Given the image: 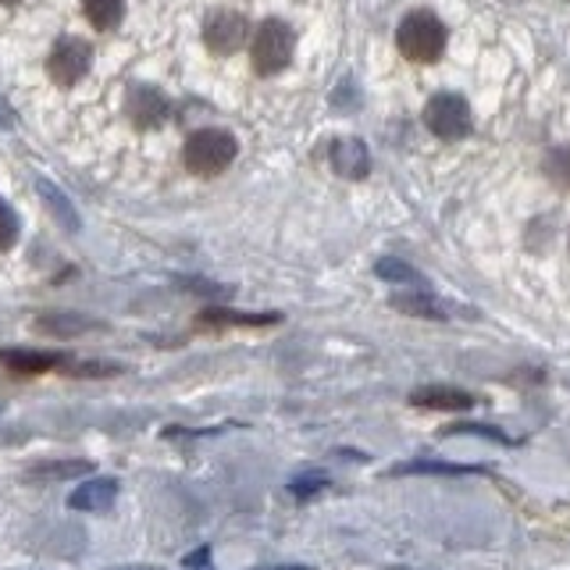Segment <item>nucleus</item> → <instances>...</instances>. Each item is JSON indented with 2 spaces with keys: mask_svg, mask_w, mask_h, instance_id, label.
<instances>
[{
  "mask_svg": "<svg viewBox=\"0 0 570 570\" xmlns=\"http://www.w3.org/2000/svg\"><path fill=\"white\" fill-rule=\"evenodd\" d=\"M236 136L225 129H200L186 139L183 160L193 175H222L236 160Z\"/></svg>",
  "mask_w": 570,
  "mask_h": 570,
  "instance_id": "f257e3e1",
  "label": "nucleus"
},
{
  "mask_svg": "<svg viewBox=\"0 0 570 570\" xmlns=\"http://www.w3.org/2000/svg\"><path fill=\"white\" fill-rule=\"evenodd\" d=\"M396 47L403 50L406 61H417V65H428L435 61L442 47H445V29L435 14L428 11H417V14H406L400 29H396Z\"/></svg>",
  "mask_w": 570,
  "mask_h": 570,
  "instance_id": "f03ea898",
  "label": "nucleus"
},
{
  "mask_svg": "<svg viewBox=\"0 0 570 570\" xmlns=\"http://www.w3.org/2000/svg\"><path fill=\"white\" fill-rule=\"evenodd\" d=\"M249 58H254V68L261 76H278V71H285L293 61V29L285 26L282 18H267L254 32Z\"/></svg>",
  "mask_w": 570,
  "mask_h": 570,
  "instance_id": "7ed1b4c3",
  "label": "nucleus"
},
{
  "mask_svg": "<svg viewBox=\"0 0 570 570\" xmlns=\"http://www.w3.org/2000/svg\"><path fill=\"white\" fill-rule=\"evenodd\" d=\"M424 125L442 139H456L471 129V111H468V104H463V97L439 94L424 107Z\"/></svg>",
  "mask_w": 570,
  "mask_h": 570,
  "instance_id": "20e7f679",
  "label": "nucleus"
},
{
  "mask_svg": "<svg viewBox=\"0 0 570 570\" xmlns=\"http://www.w3.org/2000/svg\"><path fill=\"white\" fill-rule=\"evenodd\" d=\"M246 18L239 11H214L204 22V40L214 53H232L246 43Z\"/></svg>",
  "mask_w": 570,
  "mask_h": 570,
  "instance_id": "39448f33",
  "label": "nucleus"
},
{
  "mask_svg": "<svg viewBox=\"0 0 570 570\" xmlns=\"http://www.w3.org/2000/svg\"><path fill=\"white\" fill-rule=\"evenodd\" d=\"M47 68H50V76L58 79L61 86L79 82L86 71H89V43H82V40H61V43H53L50 58H47Z\"/></svg>",
  "mask_w": 570,
  "mask_h": 570,
  "instance_id": "423d86ee",
  "label": "nucleus"
},
{
  "mask_svg": "<svg viewBox=\"0 0 570 570\" xmlns=\"http://www.w3.org/2000/svg\"><path fill=\"white\" fill-rule=\"evenodd\" d=\"M118 499V481L115 478H89L86 485H79L68 495L71 510H86V513H104Z\"/></svg>",
  "mask_w": 570,
  "mask_h": 570,
  "instance_id": "0eeeda50",
  "label": "nucleus"
},
{
  "mask_svg": "<svg viewBox=\"0 0 570 570\" xmlns=\"http://www.w3.org/2000/svg\"><path fill=\"white\" fill-rule=\"evenodd\" d=\"M0 364L14 374H43V371L68 367V356L43 353V350H0Z\"/></svg>",
  "mask_w": 570,
  "mask_h": 570,
  "instance_id": "6e6552de",
  "label": "nucleus"
},
{
  "mask_svg": "<svg viewBox=\"0 0 570 570\" xmlns=\"http://www.w3.org/2000/svg\"><path fill=\"white\" fill-rule=\"evenodd\" d=\"M332 160H335V171L346 175V178H364L367 175V150L361 139H338L332 147Z\"/></svg>",
  "mask_w": 570,
  "mask_h": 570,
  "instance_id": "1a4fd4ad",
  "label": "nucleus"
},
{
  "mask_svg": "<svg viewBox=\"0 0 570 570\" xmlns=\"http://www.w3.org/2000/svg\"><path fill=\"white\" fill-rule=\"evenodd\" d=\"M414 406H428V410H468L474 400L468 392L460 389H450V385H428V389H417L414 396H410Z\"/></svg>",
  "mask_w": 570,
  "mask_h": 570,
  "instance_id": "9d476101",
  "label": "nucleus"
},
{
  "mask_svg": "<svg viewBox=\"0 0 570 570\" xmlns=\"http://www.w3.org/2000/svg\"><path fill=\"white\" fill-rule=\"evenodd\" d=\"M82 474H94V463L89 460H47L29 471V481H68Z\"/></svg>",
  "mask_w": 570,
  "mask_h": 570,
  "instance_id": "9b49d317",
  "label": "nucleus"
},
{
  "mask_svg": "<svg viewBox=\"0 0 570 570\" xmlns=\"http://www.w3.org/2000/svg\"><path fill=\"white\" fill-rule=\"evenodd\" d=\"M82 11L97 29H115L125 14V0H82Z\"/></svg>",
  "mask_w": 570,
  "mask_h": 570,
  "instance_id": "f8f14e48",
  "label": "nucleus"
},
{
  "mask_svg": "<svg viewBox=\"0 0 570 570\" xmlns=\"http://www.w3.org/2000/svg\"><path fill=\"white\" fill-rule=\"evenodd\" d=\"M132 111H136V121L142 125V129H150V125H160L168 115V104L160 100L154 89H142L139 94V104H132Z\"/></svg>",
  "mask_w": 570,
  "mask_h": 570,
  "instance_id": "ddd939ff",
  "label": "nucleus"
},
{
  "mask_svg": "<svg viewBox=\"0 0 570 570\" xmlns=\"http://www.w3.org/2000/svg\"><path fill=\"white\" fill-rule=\"evenodd\" d=\"M47 335H79L86 332L94 321H86V317H71V314H43L40 321H36Z\"/></svg>",
  "mask_w": 570,
  "mask_h": 570,
  "instance_id": "4468645a",
  "label": "nucleus"
},
{
  "mask_svg": "<svg viewBox=\"0 0 570 570\" xmlns=\"http://www.w3.org/2000/svg\"><path fill=\"white\" fill-rule=\"evenodd\" d=\"M204 325H272L275 314H236V311H207L204 317Z\"/></svg>",
  "mask_w": 570,
  "mask_h": 570,
  "instance_id": "2eb2a0df",
  "label": "nucleus"
},
{
  "mask_svg": "<svg viewBox=\"0 0 570 570\" xmlns=\"http://www.w3.org/2000/svg\"><path fill=\"white\" fill-rule=\"evenodd\" d=\"M392 307L406 311V314H417V317H445L439 303L428 299V296H396V299H392Z\"/></svg>",
  "mask_w": 570,
  "mask_h": 570,
  "instance_id": "dca6fc26",
  "label": "nucleus"
},
{
  "mask_svg": "<svg viewBox=\"0 0 570 570\" xmlns=\"http://www.w3.org/2000/svg\"><path fill=\"white\" fill-rule=\"evenodd\" d=\"M18 243V214L11 204L0 200V249H11Z\"/></svg>",
  "mask_w": 570,
  "mask_h": 570,
  "instance_id": "f3484780",
  "label": "nucleus"
},
{
  "mask_svg": "<svg viewBox=\"0 0 570 570\" xmlns=\"http://www.w3.org/2000/svg\"><path fill=\"white\" fill-rule=\"evenodd\" d=\"M40 193L47 196V204L53 207V210H61V222L68 225V228H79V222H76V210H71V204L65 200V196L53 189L50 183H40Z\"/></svg>",
  "mask_w": 570,
  "mask_h": 570,
  "instance_id": "a211bd4d",
  "label": "nucleus"
},
{
  "mask_svg": "<svg viewBox=\"0 0 570 570\" xmlns=\"http://www.w3.org/2000/svg\"><path fill=\"white\" fill-rule=\"evenodd\" d=\"M421 471H428V474H471L474 468H450V463H428V460L396 468V474H421Z\"/></svg>",
  "mask_w": 570,
  "mask_h": 570,
  "instance_id": "6ab92c4d",
  "label": "nucleus"
},
{
  "mask_svg": "<svg viewBox=\"0 0 570 570\" xmlns=\"http://www.w3.org/2000/svg\"><path fill=\"white\" fill-rule=\"evenodd\" d=\"M382 278H392V282H417V272L414 267H406V264H400V261H379V267H374Z\"/></svg>",
  "mask_w": 570,
  "mask_h": 570,
  "instance_id": "aec40b11",
  "label": "nucleus"
},
{
  "mask_svg": "<svg viewBox=\"0 0 570 570\" xmlns=\"http://www.w3.org/2000/svg\"><path fill=\"white\" fill-rule=\"evenodd\" d=\"M289 489H293V495L307 499V495H314V492L325 489V474H299V478L289 481Z\"/></svg>",
  "mask_w": 570,
  "mask_h": 570,
  "instance_id": "412c9836",
  "label": "nucleus"
},
{
  "mask_svg": "<svg viewBox=\"0 0 570 570\" xmlns=\"http://www.w3.org/2000/svg\"><path fill=\"white\" fill-rule=\"evenodd\" d=\"M210 563V549H196L193 557H186V567H207Z\"/></svg>",
  "mask_w": 570,
  "mask_h": 570,
  "instance_id": "4be33fe9",
  "label": "nucleus"
},
{
  "mask_svg": "<svg viewBox=\"0 0 570 570\" xmlns=\"http://www.w3.org/2000/svg\"><path fill=\"white\" fill-rule=\"evenodd\" d=\"M14 118H11V111H8V104L4 100H0V125H11Z\"/></svg>",
  "mask_w": 570,
  "mask_h": 570,
  "instance_id": "5701e85b",
  "label": "nucleus"
},
{
  "mask_svg": "<svg viewBox=\"0 0 570 570\" xmlns=\"http://www.w3.org/2000/svg\"><path fill=\"white\" fill-rule=\"evenodd\" d=\"M0 4H14V0H0Z\"/></svg>",
  "mask_w": 570,
  "mask_h": 570,
  "instance_id": "b1692460",
  "label": "nucleus"
}]
</instances>
